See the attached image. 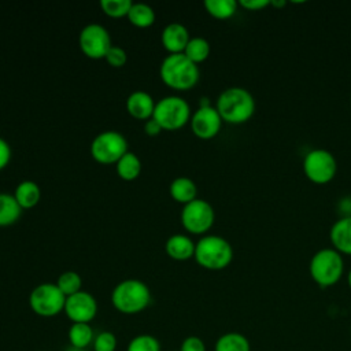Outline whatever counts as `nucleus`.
Masks as SVG:
<instances>
[{
    "label": "nucleus",
    "mask_w": 351,
    "mask_h": 351,
    "mask_svg": "<svg viewBox=\"0 0 351 351\" xmlns=\"http://www.w3.org/2000/svg\"><path fill=\"white\" fill-rule=\"evenodd\" d=\"M195 245L191 237L177 233L166 240L165 251L176 261H186L195 255Z\"/></svg>",
    "instance_id": "f3484780"
},
{
    "label": "nucleus",
    "mask_w": 351,
    "mask_h": 351,
    "mask_svg": "<svg viewBox=\"0 0 351 351\" xmlns=\"http://www.w3.org/2000/svg\"><path fill=\"white\" fill-rule=\"evenodd\" d=\"M163 47L170 52V53H182L188 41L191 40L188 29L178 23V22H171L165 26L162 30L160 36Z\"/></svg>",
    "instance_id": "4468645a"
},
{
    "label": "nucleus",
    "mask_w": 351,
    "mask_h": 351,
    "mask_svg": "<svg viewBox=\"0 0 351 351\" xmlns=\"http://www.w3.org/2000/svg\"><path fill=\"white\" fill-rule=\"evenodd\" d=\"M152 118L165 130H177L191 121V108L180 96H166L155 103Z\"/></svg>",
    "instance_id": "423d86ee"
},
{
    "label": "nucleus",
    "mask_w": 351,
    "mask_h": 351,
    "mask_svg": "<svg viewBox=\"0 0 351 351\" xmlns=\"http://www.w3.org/2000/svg\"><path fill=\"white\" fill-rule=\"evenodd\" d=\"M189 60H192L193 63H202V62H204L207 58H208V55H210V44H208V41L206 40V38H203V37H192L189 41H188V44H186V47H185V49H184V52H182Z\"/></svg>",
    "instance_id": "a878e982"
},
{
    "label": "nucleus",
    "mask_w": 351,
    "mask_h": 351,
    "mask_svg": "<svg viewBox=\"0 0 351 351\" xmlns=\"http://www.w3.org/2000/svg\"><path fill=\"white\" fill-rule=\"evenodd\" d=\"M350 100H351V99H350Z\"/></svg>",
    "instance_id": "a19ab883"
},
{
    "label": "nucleus",
    "mask_w": 351,
    "mask_h": 351,
    "mask_svg": "<svg viewBox=\"0 0 351 351\" xmlns=\"http://www.w3.org/2000/svg\"><path fill=\"white\" fill-rule=\"evenodd\" d=\"M339 207L341 208V213H343V217H351V196H347L344 197Z\"/></svg>",
    "instance_id": "c9c22d12"
},
{
    "label": "nucleus",
    "mask_w": 351,
    "mask_h": 351,
    "mask_svg": "<svg viewBox=\"0 0 351 351\" xmlns=\"http://www.w3.org/2000/svg\"><path fill=\"white\" fill-rule=\"evenodd\" d=\"M104 59L112 67H122L126 63V60H128V55H126V51L122 47L112 45L108 49V52H107Z\"/></svg>",
    "instance_id": "7c9ffc66"
},
{
    "label": "nucleus",
    "mask_w": 351,
    "mask_h": 351,
    "mask_svg": "<svg viewBox=\"0 0 351 351\" xmlns=\"http://www.w3.org/2000/svg\"><path fill=\"white\" fill-rule=\"evenodd\" d=\"M193 258L199 266L207 270H222L230 265L233 248L226 239L217 234H206L196 243Z\"/></svg>",
    "instance_id": "20e7f679"
},
{
    "label": "nucleus",
    "mask_w": 351,
    "mask_h": 351,
    "mask_svg": "<svg viewBox=\"0 0 351 351\" xmlns=\"http://www.w3.org/2000/svg\"><path fill=\"white\" fill-rule=\"evenodd\" d=\"M117 346H118V340L115 335L110 330H103L97 333L92 343L93 351H115Z\"/></svg>",
    "instance_id": "c756f323"
},
{
    "label": "nucleus",
    "mask_w": 351,
    "mask_h": 351,
    "mask_svg": "<svg viewBox=\"0 0 351 351\" xmlns=\"http://www.w3.org/2000/svg\"><path fill=\"white\" fill-rule=\"evenodd\" d=\"M191 129L199 138L208 140L215 137L222 126V118L215 107H199L191 117Z\"/></svg>",
    "instance_id": "ddd939ff"
},
{
    "label": "nucleus",
    "mask_w": 351,
    "mask_h": 351,
    "mask_svg": "<svg viewBox=\"0 0 351 351\" xmlns=\"http://www.w3.org/2000/svg\"><path fill=\"white\" fill-rule=\"evenodd\" d=\"M215 213L213 206L203 200L195 199L188 204H184L181 210V223L192 234H204L214 223Z\"/></svg>",
    "instance_id": "9d476101"
},
{
    "label": "nucleus",
    "mask_w": 351,
    "mask_h": 351,
    "mask_svg": "<svg viewBox=\"0 0 351 351\" xmlns=\"http://www.w3.org/2000/svg\"><path fill=\"white\" fill-rule=\"evenodd\" d=\"M215 108L223 122L241 125L252 118L255 112V99L245 88L230 86L219 93Z\"/></svg>",
    "instance_id": "f257e3e1"
},
{
    "label": "nucleus",
    "mask_w": 351,
    "mask_h": 351,
    "mask_svg": "<svg viewBox=\"0 0 351 351\" xmlns=\"http://www.w3.org/2000/svg\"><path fill=\"white\" fill-rule=\"evenodd\" d=\"M55 284L58 285V288L62 291V293H63L66 298H67V296H71V295H74V293H77V292H80V291H82V289H81V287H82V278H81V276H80L78 273H75V271H73V270H69V271L62 273V274L58 277V280H56Z\"/></svg>",
    "instance_id": "bb28decb"
},
{
    "label": "nucleus",
    "mask_w": 351,
    "mask_h": 351,
    "mask_svg": "<svg viewBox=\"0 0 351 351\" xmlns=\"http://www.w3.org/2000/svg\"><path fill=\"white\" fill-rule=\"evenodd\" d=\"M163 129L159 126V123L154 119V118H149L145 121L144 123V132L148 134V136H158Z\"/></svg>",
    "instance_id": "f704fd0d"
},
{
    "label": "nucleus",
    "mask_w": 351,
    "mask_h": 351,
    "mask_svg": "<svg viewBox=\"0 0 351 351\" xmlns=\"http://www.w3.org/2000/svg\"><path fill=\"white\" fill-rule=\"evenodd\" d=\"M170 196L182 204H188L189 202L196 199L197 195V188L196 184L188 178V177H177L171 181L169 186Z\"/></svg>",
    "instance_id": "a211bd4d"
},
{
    "label": "nucleus",
    "mask_w": 351,
    "mask_h": 351,
    "mask_svg": "<svg viewBox=\"0 0 351 351\" xmlns=\"http://www.w3.org/2000/svg\"><path fill=\"white\" fill-rule=\"evenodd\" d=\"M180 351H207L204 341L199 336H188L182 340Z\"/></svg>",
    "instance_id": "2f4dec72"
},
{
    "label": "nucleus",
    "mask_w": 351,
    "mask_h": 351,
    "mask_svg": "<svg viewBox=\"0 0 351 351\" xmlns=\"http://www.w3.org/2000/svg\"><path fill=\"white\" fill-rule=\"evenodd\" d=\"M22 208L14 195L0 193V226H10L21 217Z\"/></svg>",
    "instance_id": "4be33fe9"
},
{
    "label": "nucleus",
    "mask_w": 351,
    "mask_h": 351,
    "mask_svg": "<svg viewBox=\"0 0 351 351\" xmlns=\"http://www.w3.org/2000/svg\"><path fill=\"white\" fill-rule=\"evenodd\" d=\"M332 248L341 255H351V217H340L329 230Z\"/></svg>",
    "instance_id": "2eb2a0df"
},
{
    "label": "nucleus",
    "mask_w": 351,
    "mask_h": 351,
    "mask_svg": "<svg viewBox=\"0 0 351 351\" xmlns=\"http://www.w3.org/2000/svg\"><path fill=\"white\" fill-rule=\"evenodd\" d=\"M118 176L125 181L136 180L141 171V162L136 154L128 151L122 158L115 163Z\"/></svg>",
    "instance_id": "5701e85b"
},
{
    "label": "nucleus",
    "mask_w": 351,
    "mask_h": 351,
    "mask_svg": "<svg viewBox=\"0 0 351 351\" xmlns=\"http://www.w3.org/2000/svg\"><path fill=\"white\" fill-rule=\"evenodd\" d=\"M126 110L136 119H149L152 118L155 103L149 93L144 90H136L126 99Z\"/></svg>",
    "instance_id": "dca6fc26"
},
{
    "label": "nucleus",
    "mask_w": 351,
    "mask_h": 351,
    "mask_svg": "<svg viewBox=\"0 0 351 351\" xmlns=\"http://www.w3.org/2000/svg\"><path fill=\"white\" fill-rule=\"evenodd\" d=\"M128 19L133 26L148 27L155 22V11L145 3H133Z\"/></svg>",
    "instance_id": "393cba45"
},
{
    "label": "nucleus",
    "mask_w": 351,
    "mask_h": 351,
    "mask_svg": "<svg viewBox=\"0 0 351 351\" xmlns=\"http://www.w3.org/2000/svg\"><path fill=\"white\" fill-rule=\"evenodd\" d=\"M270 5V0H241L239 1V7L247 11H261Z\"/></svg>",
    "instance_id": "473e14b6"
},
{
    "label": "nucleus",
    "mask_w": 351,
    "mask_h": 351,
    "mask_svg": "<svg viewBox=\"0 0 351 351\" xmlns=\"http://www.w3.org/2000/svg\"><path fill=\"white\" fill-rule=\"evenodd\" d=\"M128 152V141L123 134L115 130L99 133L90 144L92 158L103 165L117 163Z\"/></svg>",
    "instance_id": "1a4fd4ad"
},
{
    "label": "nucleus",
    "mask_w": 351,
    "mask_h": 351,
    "mask_svg": "<svg viewBox=\"0 0 351 351\" xmlns=\"http://www.w3.org/2000/svg\"><path fill=\"white\" fill-rule=\"evenodd\" d=\"M78 44L82 53L90 59L106 58L112 47L108 30L99 23H89L82 27L78 36Z\"/></svg>",
    "instance_id": "9b49d317"
},
{
    "label": "nucleus",
    "mask_w": 351,
    "mask_h": 351,
    "mask_svg": "<svg viewBox=\"0 0 351 351\" xmlns=\"http://www.w3.org/2000/svg\"><path fill=\"white\" fill-rule=\"evenodd\" d=\"M287 4V1L285 0H281V1H271L270 0V5H273V7H276V8H278V7H282V5H285Z\"/></svg>",
    "instance_id": "4c0bfd02"
},
{
    "label": "nucleus",
    "mask_w": 351,
    "mask_h": 351,
    "mask_svg": "<svg viewBox=\"0 0 351 351\" xmlns=\"http://www.w3.org/2000/svg\"><path fill=\"white\" fill-rule=\"evenodd\" d=\"M206 11L215 19H229L239 8V1L234 0H204Z\"/></svg>",
    "instance_id": "b1692460"
},
{
    "label": "nucleus",
    "mask_w": 351,
    "mask_h": 351,
    "mask_svg": "<svg viewBox=\"0 0 351 351\" xmlns=\"http://www.w3.org/2000/svg\"><path fill=\"white\" fill-rule=\"evenodd\" d=\"M347 284H348V287H350V289H351V269H350L348 273H347Z\"/></svg>",
    "instance_id": "58836bf2"
},
{
    "label": "nucleus",
    "mask_w": 351,
    "mask_h": 351,
    "mask_svg": "<svg viewBox=\"0 0 351 351\" xmlns=\"http://www.w3.org/2000/svg\"><path fill=\"white\" fill-rule=\"evenodd\" d=\"M132 4V0H100L101 11L111 18L128 16Z\"/></svg>",
    "instance_id": "c85d7f7f"
},
{
    "label": "nucleus",
    "mask_w": 351,
    "mask_h": 351,
    "mask_svg": "<svg viewBox=\"0 0 351 351\" xmlns=\"http://www.w3.org/2000/svg\"><path fill=\"white\" fill-rule=\"evenodd\" d=\"M41 351H44V350H41Z\"/></svg>",
    "instance_id": "ea45409f"
},
{
    "label": "nucleus",
    "mask_w": 351,
    "mask_h": 351,
    "mask_svg": "<svg viewBox=\"0 0 351 351\" xmlns=\"http://www.w3.org/2000/svg\"><path fill=\"white\" fill-rule=\"evenodd\" d=\"M11 159V148L8 143L0 137V170L4 169Z\"/></svg>",
    "instance_id": "72a5a7b5"
},
{
    "label": "nucleus",
    "mask_w": 351,
    "mask_h": 351,
    "mask_svg": "<svg viewBox=\"0 0 351 351\" xmlns=\"http://www.w3.org/2000/svg\"><path fill=\"white\" fill-rule=\"evenodd\" d=\"M303 173L308 181L317 185L330 182L337 173V162L333 154L324 148L308 151L303 158Z\"/></svg>",
    "instance_id": "0eeeda50"
},
{
    "label": "nucleus",
    "mask_w": 351,
    "mask_h": 351,
    "mask_svg": "<svg viewBox=\"0 0 351 351\" xmlns=\"http://www.w3.org/2000/svg\"><path fill=\"white\" fill-rule=\"evenodd\" d=\"M214 351H251V343L240 332H226L217 339Z\"/></svg>",
    "instance_id": "aec40b11"
},
{
    "label": "nucleus",
    "mask_w": 351,
    "mask_h": 351,
    "mask_svg": "<svg viewBox=\"0 0 351 351\" xmlns=\"http://www.w3.org/2000/svg\"><path fill=\"white\" fill-rule=\"evenodd\" d=\"M95 336L93 328L89 324H71L67 332L70 346L80 350H86L92 346Z\"/></svg>",
    "instance_id": "412c9836"
},
{
    "label": "nucleus",
    "mask_w": 351,
    "mask_h": 351,
    "mask_svg": "<svg viewBox=\"0 0 351 351\" xmlns=\"http://www.w3.org/2000/svg\"><path fill=\"white\" fill-rule=\"evenodd\" d=\"M111 303L122 314H137L151 303V291L143 281L128 278L115 285L111 292Z\"/></svg>",
    "instance_id": "7ed1b4c3"
},
{
    "label": "nucleus",
    "mask_w": 351,
    "mask_h": 351,
    "mask_svg": "<svg viewBox=\"0 0 351 351\" xmlns=\"http://www.w3.org/2000/svg\"><path fill=\"white\" fill-rule=\"evenodd\" d=\"M159 75L167 86L176 90H189L197 84L200 71L197 64L184 53H170L163 59Z\"/></svg>",
    "instance_id": "f03ea898"
},
{
    "label": "nucleus",
    "mask_w": 351,
    "mask_h": 351,
    "mask_svg": "<svg viewBox=\"0 0 351 351\" xmlns=\"http://www.w3.org/2000/svg\"><path fill=\"white\" fill-rule=\"evenodd\" d=\"M308 271L318 287H333L344 274L343 255L335 248H321L311 256Z\"/></svg>",
    "instance_id": "39448f33"
},
{
    "label": "nucleus",
    "mask_w": 351,
    "mask_h": 351,
    "mask_svg": "<svg viewBox=\"0 0 351 351\" xmlns=\"http://www.w3.org/2000/svg\"><path fill=\"white\" fill-rule=\"evenodd\" d=\"M66 296L56 284L44 282L37 285L29 296V306L40 317H55L64 310Z\"/></svg>",
    "instance_id": "6e6552de"
},
{
    "label": "nucleus",
    "mask_w": 351,
    "mask_h": 351,
    "mask_svg": "<svg viewBox=\"0 0 351 351\" xmlns=\"http://www.w3.org/2000/svg\"><path fill=\"white\" fill-rule=\"evenodd\" d=\"M208 106H211V104H210V100L207 97H202L199 100V107H208Z\"/></svg>",
    "instance_id": "e433bc0d"
},
{
    "label": "nucleus",
    "mask_w": 351,
    "mask_h": 351,
    "mask_svg": "<svg viewBox=\"0 0 351 351\" xmlns=\"http://www.w3.org/2000/svg\"><path fill=\"white\" fill-rule=\"evenodd\" d=\"M14 197L16 199L18 204L21 206V208H32L34 207L41 197V191L40 186L34 182V181H22L16 185L15 192H14Z\"/></svg>",
    "instance_id": "6ab92c4d"
},
{
    "label": "nucleus",
    "mask_w": 351,
    "mask_h": 351,
    "mask_svg": "<svg viewBox=\"0 0 351 351\" xmlns=\"http://www.w3.org/2000/svg\"><path fill=\"white\" fill-rule=\"evenodd\" d=\"M64 314L73 324H89L97 314V302L86 291L66 298Z\"/></svg>",
    "instance_id": "f8f14e48"
},
{
    "label": "nucleus",
    "mask_w": 351,
    "mask_h": 351,
    "mask_svg": "<svg viewBox=\"0 0 351 351\" xmlns=\"http://www.w3.org/2000/svg\"><path fill=\"white\" fill-rule=\"evenodd\" d=\"M126 351H162V346L154 335L141 333L129 341Z\"/></svg>",
    "instance_id": "cd10ccee"
}]
</instances>
